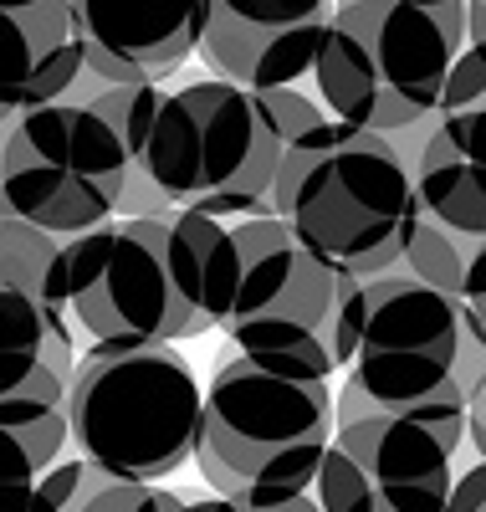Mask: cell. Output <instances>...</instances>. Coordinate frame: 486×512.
Segmentation results:
<instances>
[{
    "label": "cell",
    "mask_w": 486,
    "mask_h": 512,
    "mask_svg": "<svg viewBox=\"0 0 486 512\" xmlns=\"http://www.w3.org/2000/svg\"><path fill=\"white\" fill-rule=\"evenodd\" d=\"M333 436V379H297L251 359H226L200 384L195 451L236 482L267 492H307Z\"/></svg>",
    "instance_id": "cell-7"
},
{
    "label": "cell",
    "mask_w": 486,
    "mask_h": 512,
    "mask_svg": "<svg viewBox=\"0 0 486 512\" xmlns=\"http://www.w3.org/2000/svg\"><path fill=\"white\" fill-rule=\"evenodd\" d=\"M134 159L118 134L82 103L52 98L21 108L0 139L6 210L52 236H77L118 210Z\"/></svg>",
    "instance_id": "cell-9"
},
{
    "label": "cell",
    "mask_w": 486,
    "mask_h": 512,
    "mask_svg": "<svg viewBox=\"0 0 486 512\" xmlns=\"http://www.w3.org/2000/svg\"><path fill=\"white\" fill-rule=\"evenodd\" d=\"M72 512H77V507H72Z\"/></svg>",
    "instance_id": "cell-26"
},
{
    "label": "cell",
    "mask_w": 486,
    "mask_h": 512,
    "mask_svg": "<svg viewBox=\"0 0 486 512\" xmlns=\"http://www.w3.org/2000/svg\"><path fill=\"white\" fill-rule=\"evenodd\" d=\"M236 231V287L220 333L241 359L297 379H333L353 359L364 318V282L318 262L277 216H241Z\"/></svg>",
    "instance_id": "cell-3"
},
{
    "label": "cell",
    "mask_w": 486,
    "mask_h": 512,
    "mask_svg": "<svg viewBox=\"0 0 486 512\" xmlns=\"http://www.w3.org/2000/svg\"><path fill=\"white\" fill-rule=\"evenodd\" d=\"M62 451H67L62 400L41 395L0 400V512H26Z\"/></svg>",
    "instance_id": "cell-16"
},
{
    "label": "cell",
    "mask_w": 486,
    "mask_h": 512,
    "mask_svg": "<svg viewBox=\"0 0 486 512\" xmlns=\"http://www.w3.org/2000/svg\"><path fill=\"white\" fill-rule=\"evenodd\" d=\"M466 446V405L364 410L333 425L313 472L318 512H440Z\"/></svg>",
    "instance_id": "cell-8"
},
{
    "label": "cell",
    "mask_w": 486,
    "mask_h": 512,
    "mask_svg": "<svg viewBox=\"0 0 486 512\" xmlns=\"http://www.w3.org/2000/svg\"><path fill=\"white\" fill-rule=\"evenodd\" d=\"M82 67L103 82H159L195 57L200 0H72Z\"/></svg>",
    "instance_id": "cell-12"
},
{
    "label": "cell",
    "mask_w": 486,
    "mask_h": 512,
    "mask_svg": "<svg viewBox=\"0 0 486 512\" xmlns=\"http://www.w3.org/2000/svg\"><path fill=\"white\" fill-rule=\"evenodd\" d=\"M486 98V47H476V41H466L451 77H446V88H440V103L435 113H446V108H471Z\"/></svg>",
    "instance_id": "cell-21"
},
{
    "label": "cell",
    "mask_w": 486,
    "mask_h": 512,
    "mask_svg": "<svg viewBox=\"0 0 486 512\" xmlns=\"http://www.w3.org/2000/svg\"><path fill=\"white\" fill-rule=\"evenodd\" d=\"M169 512H241L231 497H220V492H205V497H185L180 492V502H174Z\"/></svg>",
    "instance_id": "cell-23"
},
{
    "label": "cell",
    "mask_w": 486,
    "mask_h": 512,
    "mask_svg": "<svg viewBox=\"0 0 486 512\" xmlns=\"http://www.w3.org/2000/svg\"><path fill=\"white\" fill-rule=\"evenodd\" d=\"M394 267L430 282L435 292L456 297L466 313L486 308V236H456V231H446L440 221H430L420 210Z\"/></svg>",
    "instance_id": "cell-19"
},
{
    "label": "cell",
    "mask_w": 486,
    "mask_h": 512,
    "mask_svg": "<svg viewBox=\"0 0 486 512\" xmlns=\"http://www.w3.org/2000/svg\"><path fill=\"white\" fill-rule=\"evenodd\" d=\"M159 221L164 216H108L62 241V292L82 354L128 344H185Z\"/></svg>",
    "instance_id": "cell-10"
},
{
    "label": "cell",
    "mask_w": 486,
    "mask_h": 512,
    "mask_svg": "<svg viewBox=\"0 0 486 512\" xmlns=\"http://www.w3.org/2000/svg\"><path fill=\"white\" fill-rule=\"evenodd\" d=\"M348 379L374 410L466 405L481 395V313L389 267L364 282Z\"/></svg>",
    "instance_id": "cell-6"
},
{
    "label": "cell",
    "mask_w": 486,
    "mask_h": 512,
    "mask_svg": "<svg viewBox=\"0 0 486 512\" xmlns=\"http://www.w3.org/2000/svg\"><path fill=\"white\" fill-rule=\"evenodd\" d=\"M67 451L118 482H164L190 466L200 379L174 344L87 349L67 379Z\"/></svg>",
    "instance_id": "cell-5"
},
{
    "label": "cell",
    "mask_w": 486,
    "mask_h": 512,
    "mask_svg": "<svg viewBox=\"0 0 486 512\" xmlns=\"http://www.w3.org/2000/svg\"><path fill=\"white\" fill-rule=\"evenodd\" d=\"M466 47V0H338L313 77L328 118L394 134L430 118Z\"/></svg>",
    "instance_id": "cell-4"
},
{
    "label": "cell",
    "mask_w": 486,
    "mask_h": 512,
    "mask_svg": "<svg viewBox=\"0 0 486 512\" xmlns=\"http://www.w3.org/2000/svg\"><path fill=\"white\" fill-rule=\"evenodd\" d=\"M440 512H486V461L481 456L461 477H451V492H446V507Z\"/></svg>",
    "instance_id": "cell-22"
},
{
    "label": "cell",
    "mask_w": 486,
    "mask_h": 512,
    "mask_svg": "<svg viewBox=\"0 0 486 512\" xmlns=\"http://www.w3.org/2000/svg\"><path fill=\"white\" fill-rule=\"evenodd\" d=\"M476 123H481V103L435 113L420 139V154L410 164L420 210L456 236H486V185H481Z\"/></svg>",
    "instance_id": "cell-14"
},
{
    "label": "cell",
    "mask_w": 486,
    "mask_h": 512,
    "mask_svg": "<svg viewBox=\"0 0 486 512\" xmlns=\"http://www.w3.org/2000/svg\"><path fill=\"white\" fill-rule=\"evenodd\" d=\"M159 246H164L174 297H180L185 338L215 333L226 308H231V287H236V231H231V221L205 216V210H174V216L159 221Z\"/></svg>",
    "instance_id": "cell-15"
},
{
    "label": "cell",
    "mask_w": 486,
    "mask_h": 512,
    "mask_svg": "<svg viewBox=\"0 0 486 512\" xmlns=\"http://www.w3.org/2000/svg\"><path fill=\"white\" fill-rule=\"evenodd\" d=\"M333 0H200L195 52L241 88H287L313 72Z\"/></svg>",
    "instance_id": "cell-11"
},
{
    "label": "cell",
    "mask_w": 486,
    "mask_h": 512,
    "mask_svg": "<svg viewBox=\"0 0 486 512\" xmlns=\"http://www.w3.org/2000/svg\"><path fill=\"white\" fill-rule=\"evenodd\" d=\"M318 118L323 103L307 98L302 82L241 88L231 77H205L159 98L134 164L174 210L220 221L272 216L282 149Z\"/></svg>",
    "instance_id": "cell-1"
},
{
    "label": "cell",
    "mask_w": 486,
    "mask_h": 512,
    "mask_svg": "<svg viewBox=\"0 0 486 512\" xmlns=\"http://www.w3.org/2000/svg\"><path fill=\"white\" fill-rule=\"evenodd\" d=\"M62 98L93 108V113L113 128V134H118V144L128 149V159H139L144 134H149V118H154L164 88H159V82H103V77H93L87 67H77V77L67 82Z\"/></svg>",
    "instance_id": "cell-20"
},
{
    "label": "cell",
    "mask_w": 486,
    "mask_h": 512,
    "mask_svg": "<svg viewBox=\"0 0 486 512\" xmlns=\"http://www.w3.org/2000/svg\"><path fill=\"white\" fill-rule=\"evenodd\" d=\"M82 67L72 0H0V103L11 113L52 103Z\"/></svg>",
    "instance_id": "cell-13"
},
{
    "label": "cell",
    "mask_w": 486,
    "mask_h": 512,
    "mask_svg": "<svg viewBox=\"0 0 486 512\" xmlns=\"http://www.w3.org/2000/svg\"><path fill=\"white\" fill-rule=\"evenodd\" d=\"M0 221H6V195H0Z\"/></svg>",
    "instance_id": "cell-25"
},
{
    "label": "cell",
    "mask_w": 486,
    "mask_h": 512,
    "mask_svg": "<svg viewBox=\"0 0 486 512\" xmlns=\"http://www.w3.org/2000/svg\"><path fill=\"white\" fill-rule=\"evenodd\" d=\"M72 364H77V349L62 344L47 328V318L11 282H0V400L11 395L62 400Z\"/></svg>",
    "instance_id": "cell-17"
},
{
    "label": "cell",
    "mask_w": 486,
    "mask_h": 512,
    "mask_svg": "<svg viewBox=\"0 0 486 512\" xmlns=\"http://www.w3.org/2000/svg\"><path fill=\"white\" fill-rule=\"evenodd\" d=\"M272 216L318 262L353 277H379L400 262L420 200L389 134L323 113L282 149Z\"/></svg>",
    "instance_id": "cell-2"
},
{
    "label": "cell",
    "mask_w": 486,
    "mask_h": 512,
    "mask_svg": "<svg viewBox=\"0 0 486 512\" xmlns=\"http://www.w3.org/2000/svg\"><path fill=\"white\" fill-rule=\"evenodd\" d=\"M62 241L67 236H52V231H41V226L6 210V221H0V282H11L47 318V328L62 344L82 354L72 313H67V292H62Z\"/></svg>",
    "instance_id": "cell-18"
},
{
    "label": "cell",
    "mask_w": 486,
    "mask_h": 512,
    "mask_svg": "<svg viewBox=\"0 0 486 512\" xmlns=\"http://www.w3.org/2000/svg\"><path fill=\"white\" fill-rule=\"evenodd\" d=\"M11 118H16V113H11V108H6V103H0V123H11Z\"/></svg>",
    "instance_id": "cell-24"
}]
</instances>
